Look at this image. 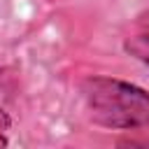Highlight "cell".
<instances>
[{"mask_svg": "<svg viewBox=\"0 0 149 149\" xmlns=\"http://www.w3.org/2000/svg\"><path fill=\"white\" fill-rule=\"evenodd\" d=\"M81 98L93 123L149 133V93L144 88L114 77H88L81 81Z\"/></svg>", "mask_w": 149, "mask_h": 149, "instance_id": "obj_1", "label": "cell"}, {"mask_svg": "<svg viewBox=\"0 0 149 149\" xmlns=\"http://www.w3.org/2000/svg\"><path fill=\"white\" fill-rule=\"evenodd\" d=\"M123 49L140 63L149 65V12H142L130 23V28L123 37Z\"/></svg>", "mask_w": 149, "mask_h": 149, "instance_id": "obj_2", "label": "cell"}, {"mask_svg": "<svg viewBox=\"0 0 149 149\" xmlns=\"http://www.w3.org/2000/svg\"><path fill=\"white\" fill-rule=\"evenodd\" d=\"M7 128H9V121H7L5 112H0V133H2V130H7Z\"/></svg>", "mask_w": 149, "mask_h": 149, "instance_id": "obj_3", "label": "cell"}]
</instances>
